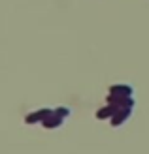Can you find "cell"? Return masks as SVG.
I'll use <instances>...</instances> for the list:
<instances>
[{
  "label": "cell",
  "mask_w": 149,
  "mask_h": 154,
  "mask_svg": "<svg viewBox=\"0 0 149 154\" xmlns=\"http://www.w3.org/2000/svg\"><path fill=\"white\" fill-rule=\"evenodd\" d=\"M49 115H53V111H51V109H38V111H34V113L27 115L25 122H27V124H34V122H44L45 119L49 117Z\"/></svg>",
  "instance_id": "6da1fadb"
},
{
  "label": "cell",
  "mask_w": 149,
  "mask_h": 154,
  "mask_svg": "<svg viewBox=\"0 0 149 154\" xmlns=\"http://www.w3.org/2000/svg\"><path fill=\"white\" fill-rule=\"evenodd\" d=\"M134 88L130 85H113L109 87V94H117V96H132Z\"/></svg>",
  "instance_id": "3957f363"
},
{
  "label": "cell",
  "mask_w": 149,
  "mask_h": 154,
  "mask_svg": "<svg viewBox=\"0 0 149 154\" xmlns=\"http://www.w3.org/2000/svg\"><path fill=\"white\" fill-rule=\"evenodd\" d=\"M115 111H117V107H115V105H112V103H108L106 107H102V109H98V113H96V119H100V120L112 119L113 115H115Z\"/></svg>",
  "instance_id": "5b68a950"
},
{
  "label": "cell",
  "mask_w": 149,
  "mask_h": 154,
  "mask_svg": "<svg viewBox=\"0 0 149 154\" xmlns=\"http://www.w3.org/2000/svg\"><path fill=\"white\" fill-rule=\"evenodd\" d=\"M55 115H59L62 119H68L70 117V109L68 107H57V109H55Z\"/></svg>",
  "instance_id": "8992f818"
},
{
  "label": "cell",
  "mask_w": 149,
  "mask_h": 154,
  "mask_svg": "<svg viewBox=\"0 0 149 154\" xmlns=\"http://www.w3.org/2000/svg\"><path fill=\"white\" fill-rule=\"evenodd\" d=\"M132 115V109H127V107H121L117 109L115 115L112 117V126H119V124H125L128 120V117Z\"/></svg>",
  "instance_id": "7a4b0ae2"
},
{
  "label": "cell",
  "mask_w": 149,
  "mask_h": 154,
  "mask_svg": "<svg viewBox=\"0 0 149 154\" xmlns=\"http://www.w3.org/2000/svg\"><path fill=\"white\" fill-rule=\"evenodd\" d=\"M62 122H64V119L62 117H59V115H55V111H53V115H49L47 119H45L42 124H44V128H49V130H53V128H59V126H62Z\"/></svg>",
  "instance_id": "277c9868"
}]
</instances>
